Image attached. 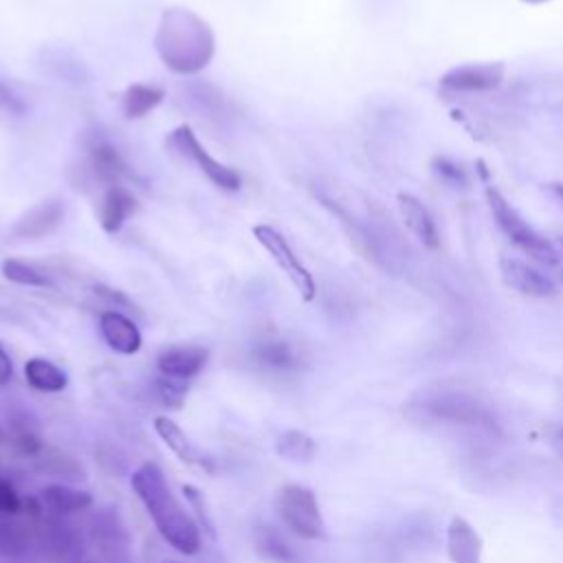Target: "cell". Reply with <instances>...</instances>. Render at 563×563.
<instances>
[{"mask_svg": "<svg viewBox=\"0 0 563 563\" xmlns=\"http://www.w3.org/2000/svg\"><path fill=\"white\" fill-rule=\"evenodd\" d=\"M254 356L260 363H265L269 367H278V370H291L297 363V356L286 341H265V343L256 345Z\"/></svg>", "mask_w": 563, "mask_h": 563, "instance_id": "24", "label": "cell"}, {"mask_svg": "<svg viewBox=\"0 0 563 563\" xmlns=\"http://www.w3.org/2000/svg\"><path fill=\"white\" fill-rule=\"evenodd\" d=\"M254 541L256 548L271 561L275 563H300L297 552L291 548V543L286 541V537L269 524H260L254 530Z\"/></svg>", "mask_w": 563, "mask_h": 563, "instance_id": "21", "label": "cell"}, {"mask_svg": "<svg viewBox=\"0 0 563 563\" xmlns=\"http://www.w3.org/2000/svg\"><path fill=\"white\" fill-rule=\"evenodd\" d=\"M408 417L430 430L458 434L478 443L502 438V425L495 410L480 397L456 388H432L421 392L410 406Z\"/></svg>", "mask_w": 563, "mask_h": 563, "instance_id": "1", "label": "cell"}, {"mask_svg": "<svg viewBox=\"0 0 563 563\" xmlns=\"http://www.w3.org/2000/svg\"><path fill=\"white\" fill-rule=\"evenodd\" d=\"M275 508L284 526L302 539L324 541L328 537L326 521L317 495L302 484H286L280 489Z\"/></svg>", "mask_w": 563, "mask_h": 563, "instance_id": "5", "label": "cell"}, {"mask_svg": "<svg viewBox=\"0 0 563 563\" xmlns=\"http://www.w3.org/2000/svg\"><path fill=\"white\" fill-rule=\"evenodd\" d=\"M486 203L491 210V216L497 225V230L526 256H530L532 260L541 262V265H550L552 258V241L546 238L541 232H537L521 214L515 206L508 203V199L497 190L495 185H486Z\"/></svg>", "mask_w": 563, "mask_h": 563, "instance_id": "4", "label": "cell"}, {"mask_svg": "<svg viewBox=\"0 0 563 563\" xmlns=\"http://www.w3.org/2000/svg\"><path fill=\"white\" fill-rule=\"evenodd\" d=\"M447 556L449 563H482L484 539L465 517H451L447 526Z\"/></svg>", "mask_w": 563, "mask_h": 563, "instance_id": "13", "label": "cell"}, {"mask_svg": "<svg viewBox=\"0 0 563 563\" xmlns=\"http://www.w3.org/2000/svg\"><path fill=\"white\" fill-rule=\"evenodd\" d=\"M25 379L34 390L47 392V395H58L69 384L64 370H60L56 363H51L49 359H43V356H34L27 361Z\"/></svg>", "mask_w": 563, "mask_h": 563, "instance_id": "19", "label": "cell"}, {"mask_svg": "<svg viewBox=\"0 0 563 563\" xmlns=\"http://www.w3.org/2000/svg\"><path fill=\"white\" fill-rule=\"evenodd\" d=\"M165 145H167L174 154H178V156H183V159H187V161L197 163L199 169H201L216 187H221V190H225V192H238V190H241V185H243L241 174H238L234 167H230V165L216 161V159L206 150V145L197 139L195 130H192L190 126H187V124H183V126H178L176 130H172L169 137L165 139Z\"/></svg>", "mask_w": 563, "mask_h": 563, "instance_id": "6", "label": "cell"}, {"mask_svg": "<svg viewBox=\"0 0 563 563\" xmlns=\"http://www.w3.org/2000/svg\"><path fill=\"white\" fill-rule=\"evenodd\" d=\"M552 192H554V195H556V199L563 203V185L554 183V185H552Z\"/></svg>", "mask_w": 563, "mask_h": 563, "instance_id": "34", "label": "cell"}, {"mask_svg": "<svg viewBox=\"0 0 563 563\" xmlns=\"http://www.w3.org/2000/svg\"><path fill=\"white\" fill-rule=\"evenodd\" d=\"M132 491L145 506L161 537L180 554L192 556L201 552V528L174 497L163 471L154 462H143L130 478Z\"/></svg>", "mask_w": 563, "mask_h": 563, "instance_id": "2", "label": "cell"}, {"mask_svg": "<svg viewBox=\"0 0 563 563\" xmlns=\"http://www.w3.org/2000/svg\"><path fill=\"white\" fill-rule=\"evenodd\" d=\"M524 3H528V5H541V3H546V0H524Z\"/></svg>", "mask_w": 563, "mask_h": 563, "instance_id": "35", "label": "cell"}, {"mask_svg": "<svg viewBox=\"0 0 563 563\" xmlns=\"http://www.w3.org/2000/svg\"><path fill=\"white\" fill-rule=\"evenodd\" d=\"M169 563H172V561H169Z\"/></svg>", "mask_w": 563, "mask_h": 563, "instance_id": "37", "label": "cell"}, {"mask_svg": "<svg viewBox=\"0 0 563 563\" xmlns=\"http://www.w3.org/2000/svg\"><path fill=\"white\" fill-rule=\"evenodd\" d=\"M434 172H436L445 183H449V185L462 187V185L467 183L465 169H462L458 163H454L451 159H447V156H436V159H434Z\"/></svg>", "mask_w": 563, "mask_h": 563, "instance_id": "26", "label": "cell"}, {"mask_svg": "<svg viewBox=\"0 0 563 563\" xmlns=\"http://www.w3.org/2000/svg\"><path fill=\"white\" fill-rule=\"evenodd\" d=\"M546 443L550 445V449H552L559 458H563V425H552V427H548V432H546Z\"/></svg>", "mask_w": 563, "mask_h": 563, "instance_id": "31", "label": "cell"}, {"mask_svg": "<svg viewBox=\"0 0 563 563\" xmlns=\"http://www.w3.org/2000/svg\"><path fill=\"white\" fill-rule=\"evenodd\" d=\"M185 382H178V379H169V377H163L156 386H159V395L163 399V403H167L169 408L178 410L183 399H185V392L187 388H183Z\"/></svg>", "mask_w": 563, "mask_h": 563, "instance_id": "27", "label": "cell"}, {"mask_svg": "<svg viewBox=\"0 0 563 563\" xmlns=\"http://www.w3.org/2000/svg\"><path fill=\"white\" fill-rule=\"evenodd\" d=\"M89 163H91V172L99 183L106 185H121L119 180L124 176L130 174L126 161L121 159V154L117 152V148H113L106 141H95L89 145Z\"/></svg>", "mask_w": 563, "mask_h": 563, "instance_id": "16", "label": "cell"}, {"mask_svg": "<svg viewBox=\"0 0 563 563\" xmlns=\"http://www.w3.org/2000/svg\"><path fill=\"white\" fill-rule=\"evenodd\" d=\"M256 241L269 251V256L278 262V267L284 271V275L291 280V284L297 289L300 297L304 302H313L317 295V284L313 273L304 267V262L297 258L289 241L271 225H258L254 227Z\"/></svg>", "mask_w": 563, "mask_h": 563, "instance_id": "7", "label": "cell"}, {"mask_svg": "<svg viewBox=\"0 0 563 563\" xmlns=\"http://www.w3.org/2000/svg\"><path fill=\"white\" fill-rule=\"evenodd\" d=\"M500 275L508 289H513L526 297L546 300L556 293L554 282L543 271H539L528 260H521L515 256L500 258Z\"/></svg>", "mask_w": 563, "mask_h": 563, "instance_id": "8", "label": "cell"}, {"mask_svg": "<svg viewBox=\"0 0 563 563\" xmlns=\"http://www.w3.org/2000/svg\"><path fill=\"white\" fill-rule=\"evenodd\" d=\"M21 506H23V502H21L16 489L8 480L0 478V513L16 515L21 511Z\"/></svg>", "mask_w": 563, "mask_h": 563, "instance_id": "29", "label": "cell"}, {"mask_svg": "<svg viewBox=\"0 0 563 563\" xmlns=\"http://www.w3.org/2000/svg\"><path fill=\"white\" fill-rule=\"evenodd\" d=\"M165 99V91L154 84H130L121 93V110L128 119H141L150 115Z\"/></svg>", "mask_w": 563, "mask_h": 563, "instance_id": "20", "label": "cell"}, {"mask_svg": "<svg viewBox=\"0 0 563 563\" xmlns=\"http://www.w3.org/2000/svg\"><path fill=\"white\" fill-rule=\"evenodd\" d=\"M3 275L21 286H34V289H49L54 286V282L49 280V275H45L43 271H38L36 267L23 262V260H5L3 262Z\"/></svg>", "mask_w": 563, "mask_h": 563, "instance_id": "23", "label": "cell"}, {"mask_svg": "<svg viewBox=\"0 0 563 563\" xmlns=\"http://www.w3.org/2000/svg\"><path fill=\"white\" fill-rule=\"evenodd\" d=\"M183 495H185L187 504H190V508L195 511L199 528H203L210 535V539L216 541L219 539L216 519H214V513H212V508L208 504V497L197 486H192V484H183Z\"/></svg>", "mask_w": 563, "mask_h": 563, "instance_id": "25", "label": "cell"}, {"mask_svg": "<svg viewBox=\"0 0 563 563\" xmlns=\"http://www.w3.org/2000/svg\"><path fill=\"white\" fill-rule=\"evenodd\" d=\"M64 203L60 199H47L23 214L12 227V238L19 241H40L56 232L64 221Z\"/></svg>", "mask_w": 563, "mask_h": 563, "instance_id": "10", "label": "cell"}, {"mask_svg": "<svg viewBox=\"0 0 563 563\" xmlns=\"http://www.w3.org/2000/svg\"><path fill=\"white\" fill-rule=\"evenodd\" d=\"M397 203H399L401 219H403L406 227L410 230V234L427 251H438L441 249V234H438V227H436V221H434L432 212L423 206V201L417 199L414 195L401 192L397 197Z\"/></svg>", "mask_w": 563, "mask_h": 563, "instance_id": "12", "label": "cell"}, {"mask_svg": "<svg viewBox=\"0 0 563 563\" xmlns=\"http://www.w3.org/2000/svg\"><path fill=\"white\" fill-rule=\"evenodd\" d=\"M548 269H552L563 282V238H552V258Z\"/></svg>", "mask_w": 563, "mask_h": 563, "instance_id": "30", "label": "cell"}, {"mask_svg": "<svg viewBox=\"0 0 563 563\" xmlns=\"http://www.w3.org/2000/svg\"><path fill=\"white\" fill-rule=\"evenodd\" d=\"M95 293H97V295H102V297H106L108 302H115V304L130 306L128 297H126V295H121L119 291H113V289H106V286H97V289H95Z\"/></svg>", "mask_w": 563, "mask_h": 563, "instance_id": "33", "label": "cell"}, {"mask_svg": "<svg viewBox=\"0 0 563 563\" xmlns=\"http://www.w3.org/2000/svg\"><path fill=\"white\" fill-rule=\"evenodd\" d=\"M208 359H210V352L203 345H172L159 354L156 365L163 377L187 382L197 377V374L206 367Z\"/></svg>", "mask_w": 563, "mask_h": 563, "instance_id": "11", "label": "cell"}, {"mask_svg": "<svg viewBox=\"0 0 563 563\" xmlns=\"http://www.w3.org/2000/svg\"><path fill=\"white\" fill-rule=\"evenodd\" d=\"M0 110H5L16 117L25 115V110H27V104L23 102V97L3 80H0Z\"/></svg>", "mask_w": 563, "mask_h": 563, "instance_id": "28", "label": "cell"}, {"mask_svg": "<svg viewBox=\"0 0 563 563\" xmlns=\"http://www.w3.org/2000/svg\"><path fill=\"white\" fill-rule=\"evenodd\" d=\"M504 80L502 64H465L447 71L441 86L449 93H489Z\"/></svg>", "mask_w": 563, "mask_h": 563, "instance_id": "9", "label": "cell"}, {"mask_svg": "<svg viewBox=\"0 0 563 563\" xmlns=\"http://www.w3.org/2000/svg\"><path fill=\"white\" fill-rule=\"evenodd\" d=\"M137 199L124 185L108 187V192L99 208V225L106 234L115 236L121 232L126 221L137 212Z\"/></svg>", "mask_w": 563, "mask_h": 563, "instance_id": "15", "label": "cell"}, {"mask_svg": "<svg viewBox=\"0 0 563 563\" xmlns=\"http://www.w3.org/2000/svg\"><path fill=\"white\" fill-rule=\"evenodd\" d=\"M12 374H14V363H12L10 354L5 352V348H3V345H0V386H5V384H10V379H12Z\"/></svg>", "mask_w": 563, "mask_h": 563, "instance_id": "32", "label": "cell"}, {"mask_svg": "<svg viewBox=\"0 0 563 563\" xmlns=\"http://www.w3.org/2000/svg\"><path fill=\"white\" fill-rule=\"evenodd\" d=\"M43 504L56 515H69L86 511L93 504V495L82 489H73L67 484H49L40 493Z\"/></svg>", "mask_w": 563, "mask_h": 563, "instance_id": "18", "label": "cell"}, {"mask_svg": "<svg viewBox=\"0 0 563 563\" xmlns=\"http://www.w3.org/2000/svg\"><path fill=\"white\" fill-rule=\"evenodd\" d=\"M154 430L159 434V438L178 456V460L187 462V465H206V458L201 456V451L195 447V443L190 441L172 419L167 417H156L154 419Z\"/></svg>", "mask_w": 563, "mask_h": 563, "instance_id": "17", "label": "cell"}, {"mask_svg": "<svg viewBox=\"0 0 563 563\" xmlns=\"http://www.w3.org/2000/svg\"><path fill=\"white\" fill-rule=\"evenodd\" d=\"M0 441H3V432H0Z\"/></svg>", "mask_w": 563, "mask_h": 563, "instance_id": "36", "label": "cell"}, {"mask_svg": "<svg viewBox=\"0 0 563 563\" xmlns=\"http://www.w3.org/2000/svg\"><path fill=\"white\" fill-rule=\"evenodd\" d=\"M99 330H102V337L108 343V348L115 350L117 354L130 356L141 350V343H143L141 330L137 328V324L130 317H126L117 310H106L99 317Z\"/></svg>", "mask_w": 563, "mask_h": 563, "instance_id": "14", "label": "cell"}, {"mask_svg": "<svg viewBox=\"0 0 563 563\" xmlns=\"http://www.w3.org/2000/svg\"><path fill=\"white\" fill-rule=\"evenodd\" d=\"M156 51L169 71L199 73L214 58V32L190 10H167L156 32Z\"/></svg>", "mask_w": 563, "mask_h": 563, "instance_id": "3", "label": "cell"}, {"mask_svg": "<svg viewBox=\"0 0 563 563\" xmlns=\"http://www.w3.org/2000/svg\"><path fill=\"white\" fill-rule=\"evenodd\" d=\"M275 451L284 460L308 462L315 456L317 445H315V441L308 434L297 432V430H289V432L280 434V438L275 443Z\"/></svg>", "mask_w": 563, "mask_h": 563, "instance_id": "22", "label": "cell"}]
</instances>
